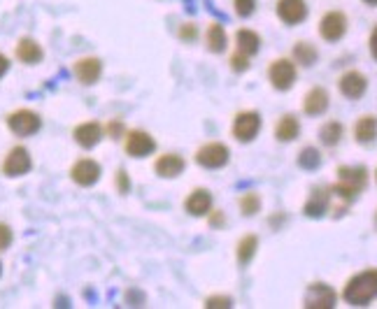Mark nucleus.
I'll list each match as a JSON object with an SVG mask.
<instances>
[{
    "mask_svg": "<svg viewBox=\"0 0 377 309\" xmlns=\"http://www.w3.org/2000/svg\"><path fill=\"white\" fill-rule=\"evenodd\" d=\"M303 108L308 114H312V117H317V114H324L329 110V93L324 91V88H312V91L305 95V103Z\"/></svg>",
    "mask_w": 377,
    "mask_h": 309,
    "instance_id": "nucleus-17",
    "label": "nucleus"
},
{
    "mask_svg": "<svg viewBox=\"0 0 377 309\" xmlns=\"http://www.w3.org/2000/svg\"><path fill=\"white\" fill-rule=\"evenodd\" d=\"M12 244V231L7 224H0V251H5Z\"/></svg>",
    "mask_w": 377,
    "mask_h": 309,
    "instance_id": "nucleus-32",
    "label": "nucleus"
},
{
    "mask_svg": "<svg viewBox=\"0 0 377 309\" xmlns=\"http://www.w3.org/2000/svg\"><path fill=\"white\" fill-rule=\"evenodd\" d=\"M366 184H368V170L366 167H340L338 170V184L331 191L340 198L352 200V198H356V193L363 191Z\"/></svg>",
    "mask_w": 377,
    "mask_h": 309,
    "instance_id": "nucleus-2",
    "label": "nucleus"
},
{
    "mask_svg": "<svg viewBox=\"0 0 377 309\" xmlns=\"http://www.w3.org/2000/svg\"><path fill=\"white\" fill-rule=\"evenodd\" d=\"M42 47L35 40H31V38H24V40H19V44H16V58L19 61H24V63H40L42 61Z\"/></svg>",
    "mask_w": 377,
    "mask_h": 309,
    "instance_id": "nucleus-18",
    "label": "nucleus"
},
{
    "mask_svg": "<svg viewBox=\"0 0 377 309\" xmlns=\"http://www.w3.org/2000/svg\"><path fill=\"white\" fill-rule=\"evenodd\" d=\"M235 42H238V51L244 56H254L261 47V38L249 28H242L235 35Z\"/></svg>",
    "mask_w": 377,
    "mask_h": 309,
    "instance_id": "nucleus-20",
    "label": "nucleus"
},
{
    "mask_svg": "<svg viewBox=\"0 0 377 309\" xmlns=\"http://www.w3.org/2000/svg\"><path fill=\"white\" fill-rule=\"evenodd\" d=\"M305 307L308 309H331L336 307V290H333L331 286L321 284V281H317V284H312L308 288V293H305Z\"/></svg>",
    "mask_w": 377,
    "mask_h": 309,
    "instance_id": "nucleus-8",
    "label": "nucleus"
},
{
    "mask_svg": "<svg viewBox=\"0 0 377 309\" xmlns=\"http://www.w3.org/2000/svg\"><path fill=\"white\" fill-rule=\"evenodd\" d=\"M180 38H184V40H194L196 38V28L191 23H187L184 28L180 31Z\"/></svg>",
    "mask_w": 377,
    "mask_h": 309,
    "instance_id": "nucleus-36",
    "label": "nucleus"
},
{
    "mask_svg": "<svg viewBox=\"0 0 377 309\" xmlns=\"http://www.w3.org/2000/svg\"><path fill=\"white\" fill-rule=\"evenodd\" d=\"M247 58L249 56H244V54H240V51H238V54L231 56V68L235 70V73H244V70L249 68V61Z\"/></svg>",
    "mask_w": 377,
    "mask_h": 309,
    "instance_id": "nucleus-31",
    "label": "nucleus"
},
{
    "mask_svg": "<svg viewBox=\"0 0 377 309\" xmlns=\"http://www.w3.org/2000/svg\"><path fill=\"white\" fill-rule=\"evenodd\" d=\"M210 207H212V196H210V191H205V189H196L187 198V211L194 216H205Z\"/></svg>",
    "mask_w": 377,
    "mask_h": 309,
    "instance_id": "nucleus-16",
    "label": "nucleus"
},
{
    "mask_svg": "<svg viewBox=\"0 0 377 309\" xmlns=\"http://www.w3.org/2000/svg\"><path fill=\"white\" fill-rule=\"evenodd\" d=\"M268 77H270V84H273L277 91H286V88H291L296 82V66L291 61L279 58L268 68Z\"/></svg>",
    "mask_w": 377,
    "mask_h": 309,
    "instance_id": "nucleus-4",
    "label": "nucleus"
},
{
    "mask_svg": "<svg viewBox=\"0 0 377 309\" xmlns=\"http://www.w3.org/2000/svg\"><path fill=\"white\" fill-rule=\"evenodd\" d=\"M117 189H119L121 193H128V189H130V182H128V174H126V170H119V172H117Z\"/></svg>",
    "mask_w": 377,
    "mask_h": 309,
    "instance_id": "nucleus-35",
    "label": "nucleus"
},
{
    "mask_svg": "<svg viewBox=\"0 0 377 309\" xmlns=\"http://www.w3.org/2000/svg\"><path fill=\"white\" fill-rule=\"evenodd\" d=\"M345 300L354 307H363L377 298V270H363L345 286Z\"/></svg>",
    "mask_w": 377,
    "mask_h": 309,
    "instance_id": "nucleus-1",
    "label": "nucleus"
},
{
    "mask_svg": "<svg viewBox=\"0 0 377 309\" xmlns=\"http://www.w3.org/2000/svg\"><path fill=\"white\" fill-rule=\"evenodd\" d=\"M196 163L210 167V170H215V167H222L229 163V149H226L222 142H210L205 147H200L196 152Z\"/></svg>",
    "mask_w": 377,
    "mask_h": 309,
    "instance_id": "nucleus-6",
    "label": "nucleus"
},
{
    "mask_svg": "<svg viewBox=\"0 0 377 309\" xmlns=\"http://www.w3.org/2000/svg\"><path fill=\"white\" fill-rule=\"evenodd\" d=\"M371 51H373V56L377 58V28H375L373 35H371Z\"/></svg>",
    "mask_w": 377,
    "mask_h": 309,
    "instance_id": "nucleus-38",
    "label": "nucleus"
},
{
    "mask_svg": "<svg viewBox=\"0 0 377 309\" xmlns=\"http://www.w3.org/2000/svg\"><path fill=\"white\" fill-rule=\"evenodd\" d=\"M7 70H10V58H7L5 54H0V77L7 75Z\"/></svg>",
    "mask_w": 377,
    "mask_h": 309,
    "instance_id": "nucleus-37",
    "label": "nucleus"
},
{
    "mask_svg": "<svg viewBox=\"0 0 377 309\" xmlns=\"http://www.w3.org/2000/svg\"><path fill=\"white\" fill-rule=\"evenodd\" d=\"M257 246H259V240L254 235H247V237H242L240 244H238V261L242 265H247L252 258H254V253H257Z\"/></svg>",
    "mask_w": 377,
    "mask_h": 309,
    "instance_id": "nucleus-26",
    "label": "nucleus"
},
{
    "mask_svg": "<svg viewBox=\"0 0 377 309\" xmlns=\"http://www.w3.org/2000/svg\"><path fill=\"white\" fill-rule=\"evenodd\" d=\"M105 132H108L110 137H115V140H119L121 135H124V126H121V121H110L108 126H105Z\"/></svg>",
    "mask_w": 377,
    "mask_h": 309,
    "instance_id": "nucleus-34",
    "label": "nucleus"
},
{
    "mask_svg": "<svg viewBox=\"0 0 377 309\" xmlns=\"http://www.w3.org/2000/svg\"><path fill=\"white\" fill-rule=\"evenodd\" d=\"M156 172H159L161 177H177L182 170H184V158L177 156V154H163L159 161L154 163Z\"/></svg>",
    "mask_w": 377,
    "mask_h": 309,
    "instance_id": "nucleus-19",
    "label": "nucleus"
},
{
    "mask_svg": "<svg viewBox=\"0 0 377 309\" xmlns=\"http://www.w3.org/2000/svg\"><path fill=\"white\" fill-rule=\"evenodd\" d=\"M207 47L210 51H224L226 49V31L222 23H212L207 28Z\"/></svg>",
    "mask_w": 377,
    "mask_h": 309,
    "instance_id": "nucleus-24",
    "label": "nucleus"
},
{
    "mask_svg": "<svg viewBox=\"0 0 377 309\" xmlns=\"http://www.w3.org/2000/svg\"><path fill=\"white\" fill-rule=\"evenodd\" d=\"M156 149L154 137L145 130H130L126 135V154L140 158V156H149Z\"/></svg>",
    "mask_w": 377,
    "mask_h": 309,
    "instance_id": "nucleus-10",
    "label": "nucleus"
},
{
    "mask_svg": "<svg viewBox=\"0 0 377 309\" xmlns=\"http://www.w3.org/2000/svg\"><path fill=\"white\" fill-rule=\"evenodd\" d=\"M261 207V200L257 193H244V196L240 198V209H242V214L244 216H252V214H257Z\"/></svg>",
    "mask_w": 377,
    "mask_h": 309,
    "instance_id": "nucleus-29",
    "label": "nucleus"
},
{
    "mask_svg": "<svg viewBox=\"0 0 377 309\" xmlns=\"http://www.w3.org/2000/svg\"><path fill=\"white\" fill-rule=\"evenodd\" d=\"M294 56L301 66H312L317 61V49L310 42H298L294 47Z\"/></svg>",
    "mask_w": 377,
    "mask_h": 309,
    "instance_id": "nucleus-27",
    "label": "nucleus"
},
{
    "mask_svg": "<svg viewBox=\"0 0 377 309\" xmlns=\"http://www.w3.org/2000/svg\"><path fill=\"white\" fill-rule=\"evenodd\" d=\"M205 307H219V309H226V307H231V298H229V295H212V298H207Z\"/></svg>",
    "mask_w": 377,
    "mask_h": 309,
    "instance_id": "nucleus-33",
    "label": "nucleus"
},
{
    "mask_svg": "<svg viewBox=\"0 0 377 309\" xmlns=\"http://www.w3.org/2000/svg\"><path fill=\"white\" fill-rule=\"evenodd\" d=\"M100 73H103V63L93 56L80 58L75 63V77L80 79L82 84H95L100 79Z\"/></svg>",
    "mask_w": 377,
    "mask_h": 309,
    "instance_id": "nucleus-14",
    "label": "nucleus"
},
{
    "mask_svg": "<svg viewBox=\"0 0 377 309\" xmlns=\"http://www.w3.org/2000/svg\"><path fill=\"white\" fill-rule=\"evenodd\" d=\"M40 126H42L40 114L33 112V110H16V112L10 114V117H7V128H10L14 135H19V137L35 135V132L40 130Z\"/></svg>",
    "mask_w": 377,
    "mask_h": 309,
    "instance_id": "nucleus-3",
    "label": "nucleus"
},
{
    "mask_svg": "<svg viewBox=\"0 0 377 309\" xmlns=\"http://www.w3.org/2000/svg\"><path fill=\"white\" fill-rule=\"evenodd\" d=\"M366 3H371V5H377V0H366Z\"/></svg>",
    "mask_w": 377,
    "mask_h": 309,
    "instance_id": "nucleus-39",
    "label": "nucleus"
},
{
    "mask_svg": "<svg viewBox=\"0 0 377 309\" xmlns=\"http://www.w3.org/2000/svg\"><path fill=\"white\" fill-rule=\"evenodd\" d=\"M0 272H3V265H0Z\"/></svg>",
    "mask_w": 377,
    "mask_h": 309,
    "instance_id": "nucleus-40",
    "label": "nucleus"
},
{
    "mask_svg": "<svg viewBox=\"0 0 377 309\" xmlns=\"http://www.w3.org/2000/svg\"><path fill=\"white\" fill-rule=\"evenodd\" d=\"M321 163V156L314 147H305L301 156H298V165L305 167V170H314V167H319Z\"/></svg>",
    "mask_w": 377,
    "mask_h": 309,
    "instance_id": "nucleus-28",
    "label": "nucleus"
},
{
    "mask_svg": "<svg viewBox=\"0 0 377 309\" xmlns=\"http://www.w3.org/2000/svg\"><path fill=\"white\" fill-rule=\"evenodd\" d=\"M259 130H261V117L257 112H240L233 121V135L240 142H252Z\"/></svg>",
    "mask_w": 377,
    "mask_h": 309,
    "instance_id": "nucleus-5",
    "label": "nucleus"
},
{
    "mask_svg": "<svg viewBox=\"0 0 377 309\" xmlns=\"http://www.w3.org/2000/svg\"><path fill=\"white\" fill-rule=\"evenodd\" d=\"M73 137H75V142L84 147V149H91L100 142V137H103V126L98 121H86V123H80V126L75 128L73 132Z\"/></svg>",
    "mask_w": 377,
    "mask_h": 309,
    "instance_id": "nucleus-13",
    "label": "nucleus"
},
{
    "mask_svg": "<svg viewBox=\"0 0 377 309\" xmlns=\"http://www.w3.org/2000/svg\"><path fill=\"white\" fill-rule=\"evenodd\" d=\"M277 14H279V19L289 26L301 23L305 16H308V5H305V0H279Z\"/></svg>",
    "mask_w": 377,
    "mask_h": 309,
    "instance_id": "nucleus-12",
    "label": "nucleus"
},
{
    "mask_svg": "<svg viewBox=\"0 0 377 309\" xmlns=\"http://www.w3.org/2000/svg\"><path fill=\"white\" fill-rule=\"evenodd\" d=\"M354 135L358 142H373L377 137V119L375 117H361L354 126Z\"/></svg>",
    "mask_w": 377,
    "mask_h": 309,
    "instance_id": "nucleus-23",
    "label": "nucleus"
},
{
    "mask_svg": "<svg viewBox=\"0 0 377 309\" xmlns=\"http://www.w3.org/2000/svg\"><path fill=\"white\" fill-rule=\"evenodd\" d=\"M368 88V82L366 77L361 73H356V70H352V73H345L343 77H340V91H343V95H347V98H361V95L366 93Z\"/></svg>",
    "mask_w": 377,
    "mask_h": 309,
    "instance_id": "nucleus-15",
    "label": "nucleus"
},
{
    "mask_svg": "<svg viewBox=\"0 0 377 309\" xmlns=\"http://www.w3.org/2000/svg\"><path fill=\"white\" fill-rule=\"evenodd\" d=\"M70 177H73L75 184L80 187H93L95 182L100 179V165L93 161V158H80L73 170H70Z\"/></svg>",
    "mask_w": 377,
    "mask_h": 309,
    "instance_id": "nucleus-9",
    "label": "nucleus"
},
{
    "mask_svg": "<svg viewBox=\"0 0 377 309\" xmlns=\"http://www.w3.org/2000/svg\"><path fill=\"white\" fill-rule=\"evenodd\" d=\"M326 209H329V193L321 191V189L312 191L310 200L305 202V214L312 216V219H319V216H324V211Z\"/></svg>",
    "mask_w": 377,
    "mask_h": 309,
    "instance_id": "nucleus-22",
    "label": "nucleus"
},
{
    "mask_svg": "<svg viewBox=\"0 0 377 309\" xmlns=\"http://www.w3.org/2000/svg\"><path fill=\"white\" fill-rule=\"evenodd\" d=\"M345 31H347V19H345L343 12H329V14H324V19L319 23V33H321L324 40L336 42V40L343 38Z\"/></svg>",
    "mask_w": 377,
    "mask_h": 309,
    "instance_id": "nucleus-11",
    "label": "nucleus"
},
{
    "mask_svg": "<svg viewBox=\"0 0 377 309\" xmlns=\"http://www.w3.org/2000/svg\"><path fill=\"white\" fill-rule=\"evenodd\" d=\"M31 154H29V149L26 147H14L10 149V154L5 156V161H3V172L7 177H21L31 170Z\"/></svg>",
    "mask_w": 377,
    "mask_h": 309,
    "instance_id": "nucleus-7",
    "label": "nucleus"
},
{
    "mask_svg": "<svg viewBox=\"0 0 377 309\" xmlns=\"http://www.w3.org/2000/svg\"><path fill=\"white\" fill-rule=\"evenodd\" d=\"M233 5L240 16H249L254 12V7H257V0H233Z\"/></svg>",
    "mask_w": 377,
    "mask_h": 309,
    "instance_id": "nucleus-30",
    "label": "nucleus"
},
{
    "mask_svg": "<svg viewBox=\"0 0 377 309\" xmlns=\"http://www.w3.org/2000/svg\"><path fill=\"white\" fill-rule=\"evenodd\" d=\"M298 132H301V123H298L294 114H286V117L279 119L277 128H275V135L277 140H282V142H291V140L298 137Z\"/></svg>",
    "mask_w": 377,
    "mask_h": 309,
    "instance_id": "nucleus-21",
    "label": "nucleus"
},
{
    "mask_svg": "<svg viewBox=\"0 0 377 309\" xmlns=\"http://www.w3.org/2000/svg\"><path fill=\"white\" fill-rule=\"evenodd\" d=\"M319 137H321V142L324 145H338L340 142V137H343V126H340L338 121H329V123H324V128L319 132Z\"/></svg>",
    "mask_w": 377,
    "mask_h": 309,
    "instance_id": "nucleus-25",
    "label": "nucleus"
}]
</instances>
